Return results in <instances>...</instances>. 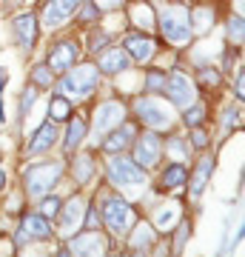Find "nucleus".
Here are the masks:
<instances>
[{
    "instance_id": "1",
    "label": "nucleus",
    "mask_w": 245,
    "mask_h": 257,
    "mask_svg": "<svg viewBox=\"0 0 245 257\" xmlns=\"http://www.w3.org/2000/svg\"><path fill=\"white\" fill-rule=\"evenodd\" d=\"M66 166L63 160H43V163H29L23 169V192L29 200H40L46 194H52L60 177H63Z\"/></svg>"
},
{
    "instance_id": "2",
    "label": "nucleus",
    "mask_w": 245,
    "mask_h": 257,
    "mask_svg": "<svg viewBox=\"0 0 245 257\" xmlns=\"http://www.w3.org/2000/svg\"><path fill=\"white\" fill-rule=\"evenodd\" d=\"M97 86H100V69L94 63H74L60 77V92L69 100H86Z\"/></svg>"
},
{
    "instance_id": "3",
    "label": "nucleus",
    "mask_w": 245,
    "mask_h": 257,
    "mask_svg": "<svg viewBox=\"0 0 245 257\" xmlns=\"http://www.w3.org/2000/svg\"><path fill=\"white\" fill-rule=\"evenodd\" d=\"M157 26L163 37L171 46H188L194 40V29H191V15L185 6H165L157 12Z\"/></svg>"
},
{
    "instance_id": "4",
    "label": "nucleus",
    "mask_w": 245,
    "mask_h": 257,
    "mask_svg": "<svg viewBox=\"0 0 245 257\" xmlns=\"http://www.w3.org/2000/svg\"><path fill=\"white\" fill-rule=\"evenodd\" d=\"M100 223L111 234H117V237H126L128 229L137 223V214H134V206L126 203L123 197L117 194H109L106 200H103V211H100Z\"/></svg>"
},
{
    "instance_id": "5",
    "label": "nucleus",
    "mask_w": 245,
    "mask_h": 257,
    "mask_svg": "<svg viewBox=\"0 0 245 257\" xmlns=\"http://www.w3.org/2000/svg\"><path fill=\"white\" fill-rule=\"evenodd\" d=\"M134 114L145 128H154V132H163V128L168 132L174 126L171 109L157 94H140V97H134Z\"/></svg>"
},
{
    "instance_id": "6",
    "label": "nucleus",
    "mask_w": 245,
    "mask_h": 257,
    "mask_svg": "<svg viewBox=\"0 0 245 257\" xmlns=\"http://www.w3.org/2000/svg\"><path fill=\"white\" fill-rule=\"evenodd\" d=\"M163 149H165V143H163V138L157 135L154 128H148V132H143V135H137L134 138V143H131V160H134L140 169H154L157 163H160V157H163Z\"/></svg>"
},
{
    "instance_id": "7",
    "label": "nucleus",
    "mask_w": 245,
    "mask_h": 257,
    "mask_svg": "<svg viewBox=\"0 0 245 257\" xmlns=\"http://www.w3.org/2000/svg\"><path fill=\"white\" fill-rule=\"evenodd\" d=\"M106 177H109V183L117 186V189L140 186V183H145V169H140L134 160H128V157H123V155H111V160L106 163Z\"/></svg>"
},
{
    "instance_id": "8",
    "label": "nucleus",
    "mask_w": 245,
    "mask_h": 257,
    "mask_svg": "<svg viewBox=\"0 0 245 257\" xmlns=\"http://www.w3.org/2000/svg\"><path fill=\"white\" fill-rule=\"evenodd\" d=\"M55 237V229H52V220L43 217L40 211H29L20 217L18 226V246H32V243H46V240Z\"/></svg>"
},
{
    "instance_id": "9",
    "label": "nucleus",
    "mask_w": 245,
    "mask_h": 257,
    "mask_svg": "<svg viewBox=\"0 0 245 257\" xmlns=\"http://www.w3.org/2000/svg\"><path fill=\"white\" fill-rule=\"evenodd\" d=\"M80 52H83V46H80V40L77 37H63V40H55L52 46H49V57H46V66L55 72V77L57 74H63L66 69H72L77 60H80Z\"/></svg>"
},
{
    "instance_id": "10",
    "label": "nucleus",
    "mask_w": 245,
    "mask_h": 257,
    "mask_svg": "<svg viewBox=\"0 0 245 257\" xmlns=\"http://www.w3.org/2000/svg\"><path fill=\"white\" fill-rule=\"evenodd\" d=\"M163 94L177 109H185V106H191V103L197 100V86H194V80L182 69H171V74H165Z\"/></svg>"
},
{
    "instance_id": "11",
    "label": "nucleus",
    "mask_w": 245,
    "mask_h": 257,
    "mask_svg": "<svg viewBox=\"0 0 245 257\" xmlns=\"http://www.w3.org/2000/svg\"><path fill=\"white\" fill-rule=\"evenodd\" d=\"M126 120V103L123 100H103L97 109H94V120H91V135L94 140H103L106 132H111L114 126H120Z\"/></svg>"
},
{
    "instance_id": "12",
    "label": "nucleus",
    "mask_w": 245,
    "mask_h": 257,
    "mask_svg": "<svg viewBox=\"0 0 245 257\" xmlns=\"http://www.w3.org/2000/svg\"><path fill=\"white\" fill-rule=\"evenodd\" d=\"M12 37H15V46L23 55H32L37 46V37H40V20L35 12H23L12 20Z\"/></svg>"
},
{
    "instance_id": "13",
    "label": "nucleus",
    "mask_w": 245,
    "mask_h": 257,
    "mask_svg": "<svg viewBox=\"0 0 245 257\" xmlns=\"http://www.w3.org/2000/svg\"><path fill=\"white\" fill-rule=\"evenodd\" d=\"M66 251L69 254H106L109 251V240L103 237V231L97 229H86V231H74L72 237H66Z\"/></svg>"
},
{
    "instance_id": "14",
    "label": "nucleus",
    "mask_w": 245,
    "mask_h": 257,
    "mask_svg": "<svg viewBox=\"0 0 245 257\" xmlns=\"http://www.w3.org/2000/svg\"><path fill=\"white\" fill-rule=\"evenodd\" d=\"M80 6V0H46L40 9V26L49 32H57L69 18H74V12Z\"/></svg>"
},
{
    "instance_id": "15",
    "label": "nucleus",
    "mask_w": 245,
    "mask_h": 257,
    "mask_svg": "<svg viewBox=\"0 0 245 257\" xmlns=\"http://www.w3.org/2000/svg\"><path fill=\"white\" fill-rule=\"evenodd\" d=\"M123 49L131 57V63H140V66H148L157 57V43L145 32H128L123 37Z\"/></svg>"
},
{
    "instance_id": "16",
    "label": "nucleus",
    "mask_w": 245,
    "mask_h": 257,
    "mask_svg": "<svg viewBox=\"0 0 245 257\" xmlns=\"http://www.w3.org/2000/svg\"><path fill=\"white\" fill-rule=\"evenodd\" d=\"M83 214H86V200H83L80 194H74L69 200L60 206L55 220L60 223V237H72L74 231L83 226Z\"/></svg>"
},
{
    "instance_id": "17",
    "label": "nucleus",
    "mask_w": 245,
    "mask_h": 257,
    "mask_svg": "<svg viewBox=\"0 0 245 257\" xmlns=\"http://www.w3.org/2000/svg\"><path fill=\"white\" fill-rule=\"evenodd\" d=\"M109 138L100 143V152H106V155H123L126 149H131V143H134L137 138V126L134 123H120V126H114L111 132H106Z\"/></svg>"
},
{
    "instance_id": "18",
    "label": "nucleus",
    "mask_w": 245,
    "mask_h": 257,
    "mask_svg": "<svg viewBox=\"0 0 245 257\" xmlns=\"http://www.w3.org/2000/svg\"><path fill=\"white\" fill-rule=\"evenodd\" d=\"M94 66L100 69V74H126L131 66V57L126 55L123 46H106L103 52H97Z\"/></svg>"
},
{
    "instance_id": "19",
    "label": "nucleus",
    "mask_w": 245,
    "mask_h": 257,
    "mask_svg": "<svg viewBox=\"0 0 245 257\" xmlns=\"http://www.w3.org/2000/svg\"><path fill=\"white\" fill-rule=\"evenodd\" d=\"M57 143V123H52V120H46L43 126L35 128V135H32V140L26 143V152L23 155L26 157H37V155H46V152H52Z\"/></svg>"
},
{
    "instance_id": "20",
    "label": "nucleus",
    "mask_w": 245,
    "mask_h": 257,
    "mask_svg": "<svg viewBox=\"0 0 245 257\" xmlns=\"http://www.w3.org/2000/svg\"><path fill=\"white\" fill-rule=\"evenodd\" d=\"M154 246H157V229L148 220H140L128 229V248L131 251L145 254V251H154Z\"/></svg>"
},
{
    "instance_id": "21",
    "label": "nucleus",
    "mask_w": 245,
    "mask_h": 257,
    "mask_svg": "<svg viewBox=\"0 0 245 257\" xmlns=\"http://www.w3.org/2000/svg\"><path fill=\"white\" fill-rule=\"evenodd\" d=\"M211 175H214V157L211 155H202L194 166V172H191V200H200L202 192L208 189L211 183Z\"/></svg>"
},
{
    "instance_id": "22",
    "label": "nucleus",
    "mask_w": 245,
    "mask_h": 257,
    "mask_svg": "<svg viewBox=\"0 0 245 257\" xmlns=\"http://www.w3.org/2000/svg\"><path fill=\"white\" fill-rule=\"evenodd\" d=\"M188 183V166L182 160H171L165 163V169L160 172V189L163 192H177L182 186Z\"/></svg>"
},
{
    "instance_id": "23",
    "label": "nucleus",
    "mask_w": 245,
    "mask_h": 257,
    "mask_svg": "<svg viewBox=\"0 0 245 257\" xmlns=\"http://www.w3.org/2000/svg\"><path fill=\"white\" fill-rule=\"evenodd\" d=\"M86 135H89V123H86L80 114H72V117L66 120V138H63V152L66 155H74V152L83 146Z\"/></svg>"
},
{
    "instance_id": "24",
    "label": "nucleus",
    "mask_w": 245,
    "mask_h": 257,
    "mask_svg": "<svg viewBox=\"0 0 245 257\" xmlns=\"http://www.w3.org/2000/svg\"><path fill=\"white\" fill-rule=\"evenodd\" d=\"M180 203H160L154 209V229L163 231V234H168V231L180 223Z\"/></svg>"
},
{
    "instance_id": "25",
    "label": "nucleus",
    "mask_w": 245,
    "mask_h": 257,
    "mask_svg": "<svg viewBox=\"0 0 245 257\" xmlns=\"http://www.w3.org/2000/svg\"><path fill=\"white\" fill-rule=\"evenodd\" d=\"M94 172H97V163H94V155H91V152H83V155L74 157L72 175H74V183L77 186H89V180L94 177Z\"/></svg>"
},
{
    "instance_id": "26",
    "label": "nucleus",
    "mask_w": 245,
    "mask_h": 257,
    "mask_svg": "<svg viewBox=\"0 0 245 257\" xmlns=\"http://www.w3.org/2000/svg\"><path fill=\"white\" fill-rule=\"evenodd\" d=\"M188 15H191V29H194V35H205V32L214 26V6H208V3L194 6Z\"/></svg>"
},
{
    "instance_id": "27",
    "label": "nucleus",
    "mask_w": 245,
    "mask_h": 257,
    "mask_svg": "<svg viewBox=\"0 0 245 257\" xmlns=\"http://www.w3.org/2000/svg\"><path fill=\"white\" fill-rule=\"evenodd\" d=\"M72 114H74L72 100H69L63 92H60V94H52V100H49V120H52V123H66Z\"/></svg>"
},
{
    "instance_id": "28",
    "label": "nucleus",
    "mask_w": 245,
    "mask_h": 257,
    "mask_svg": "<svg viewBox=\"0 0 245 257\" xmlns=\"http://www.w3.org/2000/svg\"><path fill=\"white\" fill-rule=\"evenodd\" d=\"M131 23L140 26V29L157 26V12L151 9V3H148V0H137L134 6H131Z\"/></svg>"
},
{
    "instance_id": "29",
    "label": "nucleus",
    "mask_w": 245,
    "mask_h": 257,
    "mask_svg": "<svg viewBox=\"0 0 245 257\" xmlns=\"http://www.w3.org/2000/svg\"><path fill=\"white\" fill-rule=\"evenodd\" d=\"M74 18H77V26L80 29H91L97 26V20H100V6L94 3V0H83L77 12H74Z\"/></svg>"
},
{
    "instance_id": "30",
    "label": "nucleus",
    "mask_w": 245,
    "mask_h": 257,
    "mask_svg": "<svg viewBox=\"0 0 245 257\" xmlns=\"http://www.w3.org/2000/svg\"><path fill=\"white\" fill-rule=\"evenodd\" d=\"M202 123H205V103L194 100L191 106L182 109V126L185 128H197V126H202Z\"/></svg>"
},
{
    "instance_id": "31",
    "label": "nucleus",
    "mask_w": 245,
    "mask_h": 257,
    "mask_svg": "<svg viewBox=\"0 0 245 257\" xmlns=\"http://www.w3.org/2000/svg\"><path fill=\"white\" fill-rule=\"evenodd\" d=\"M165 86V72L163 69H148L143 77V94H163Z\"/></svg>"
},
{
    "instance_id": "32",
    "label": "nucleus",
    "mask_w": 245,
    "mask_h": 257,
    "mask_svg": "<svg viewBox=\"0 0 245 257\" xmlns=\"http://www.w3.org/2000/svg\"><path fill=\"white\" fill-rule=\"evenodd\" d=\"M29 77H32V86H35V89H52V83H55V72L46 63H37L35 69L29 72Z\"/></svg>"
},
{
    "instance_id": "33",
    "label": "nucleus",
    "mask_w": 245,
    "mask_h": 257,
    "mask_svg": "<svg viewBox=\"0 0 245 257\" xmlns=\"http://www.w3.org/2000/svg\"><path fill=\"white\" fill-rule=\"evenodd\" d=\"M109 43H111V35H109V32H103L100 26H91V29H89V43H86V49H89L91 55L103 52Z\"/></svg>"
},
{
    "instance_id": "34",
    "label": "nucleus",
    "mask_w": 245,
    "mask_h": 257,
    "mask_svg": "<svg viewBox=\"0 0 245 257\" xmlns=\"http://www.w3.org/2000/svg\"><path fill=\"white\" fill-rule=\"evenodd\" d=\"M37 103V89L35 86H29V89H23V94H20V106H18V120L23 123L26 120V114L32 111V106Z\"/></svg>"
},
{
    "instance_id": "35",
    "label": "nucleus",
    "mask_w": 245,
    "mask_h": 257,
    "mask_svg": "<svg viewBox=\"0 0 245 257\" xmlns=\"http://www.w3.org/2000/svg\"><path fill=\"white\" fill-rule=\"evenodd\" d=\"M225 26H228V29H225V32H228V40H231V43L239 49V46H242V15H231Z\"/></svg>"
},
{
    "instance_id": "36",
    "label": "nucleus",
    "mask_w": 245,
    "mask_h": 257,
    "mask_svg": "<svg viewBox=\"0 0 245 257\" xmlns=\"http://www.w3.org/2000/svg\"><path fill=\"white\" fill-rule=\"evenodd\" d=\"M60 206H63V200H60V197H49V194H46V197H40V214H43V217H49V220H55V217H57Z\"/></svg>"
},
{
    "instance_id": "37",
    "label": "nucleus",
    "mask_w": 245,
    "mask_h": 257,
    "mask_svg": "<svg viewBox=\"0 0 245 257\" xmlns=\"http://www.w3.org/2000/svg\"><path fill=\"white\" fill-rule=\"evenodd\" d=\"M197 77H200V83L205 86V89H219V72L217 69H211V66H202L200 72H197Z\"/></svg>"
},
{
    "instance_id": "38",
    "label": "nucleus",
    "mask_w": 245,
    "mask_h": 257,
    "mask_svg": "<svg viewBox=\"0 0 245 257\" xmlns=\"http://www.w3.org/2000/svg\"><path fill=\"white\" fill-rule=\"evenodd\" d=\"M168 152L174 155V160H185L188 152H191V146H188V140L185 138H171L168 140Z\"/></svg>"
},
{
    "instance_id": "39",
    "label": "nucleus",
    "mask_w": 245,
    "mask_h": 257,
    "mask_svg": "<svg viewBox=\"0 0 245 257\" xmlns=\"http://www.w3.org/2000/svg\"><path fill=\"white\" fill-rule=\"evenodd\" d=\"M177 231H180V234H177V240H174V251H182L185 240L191 237V223L188 220H180V223H177Z\"/></svg>"
},
{
    "instance_id": "40",
    "label": "nucleus",
    "mask_w": 245,
    "mask_h": 257,
    "mask_svg": "<svg viewBox=\"0 0 245 257\" xmlns=\"http://www.w3.org/2000/svg\"><path fill=\"white\" fill-rule=\"evenodd\" d=\"M191 132H194V135H191V143H188V146H191V149H200V152H202V149L208 146V135L202 132V126L191 128Z\"/></svg>"
},
{
    "instance_id": "41",
    "label": "nucleus",
    "mask_w": 245,
    "mask_h": 257,
    "mask_svg": "<svg viewBox=\"0 0 245 257\" xmlns=\"http://www.w3.org/2000/svg\"><path fill=\"white\" fill-rule=\"evenodd\" d=\"M86 214H83V226L86 229H97L100 226V214H97V206H86Z\"/></svg>"
},
{
    "instance_id": "42",
    "label": "nucleus",
    "mask_w": 245,
    "mask_h": 257,
    "mask_svg": "<svg viewBox=\"0 0 245 257\" xmlns=\"http://www.w3.org/2000/svg\"><path fill=\"white\" fill-rule=\"evenodd\" d=\"M234 97H236V100H242V97H245V74L242 72H236V83H234Z\"/></svg>"
},
{
    "instance_id": "43",
    "label": "nucleus",
    "mask_w": 245,
    "mask_h": 257,
    "mask_svg": "<svg viewBox=\"0 0 245 257\" xmlns=\"http://www.w3.org/2000/svg\"><path fill=\"white\" fill-rule=\"evenodd\" d=\"M97 6H100V12H109V9H120L123 6V0H94Z\"/></svg>"
},
{
    "instance_id": "44",
    "label": "nucleus",
    "mask_w": 245,
    "mask_h": 257,
    "mask_svg": "<svg viewBox=\"0 0 245 257\" xmlns=\"http://www.w3.org/2000/svg\"><path fill=\"white\" fill-rule=\"evenodd\" d=\"M6 83H9V74H6V69H3V66H0V92L6 89Z\"/></svg>"
},
{
    "instance_id": "45",
    "label": "nucleus",
    "mask_w": 245,
    "mask_h": 257,
    "mask_svg": "<svg viewBox=\"0 0 245 257\" xmlns=\"http://www.w3.org/2000/svg\"><path fill=\"white\" fill-rule=\"evenodd\" d=\"M3 189H6V172L0 169V192H3Z\"/></svg>"
},
{
    "instance_id": "46",
    "label": "nucleus",
    "mask_w": 245,
    "mask_h": 257,
    "mask_svg": "<svg viewBox=\"0 0 245 257\" xmlns=\"http://www.w3.org/2000/svg\"><path fill=\"white\" fill-rule=\"evenodd\" d=\"M0 123H6V111H3V100H0Z\"/></svg>"
}]
</instances>
